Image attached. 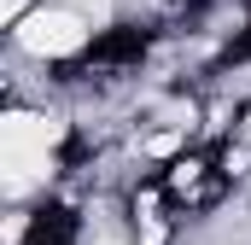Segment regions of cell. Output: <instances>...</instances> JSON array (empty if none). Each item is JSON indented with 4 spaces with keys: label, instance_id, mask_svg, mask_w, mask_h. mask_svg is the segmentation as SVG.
I'll return each mask as SVG.
<instances>
[{
    "label": "cell",
    "instance_id": "3",
    "mask_svg": "<svg viewBox=\"0 0 251 245\" xmlns=\"http://www.w3.org/2000/svg\"><path fill=\"white\" fill-rule=\"evenodd\" d=\"M146 152H152V158H164V152H176V134H152V140H146Z\"/></svg>",
    "mask_w": 251,
    "mask_h": 245
},
{
    "label": "cell",
    "instance_id": "2",
    "mask_svg": "<svg viewBox=\"0 0 251 245\" xmlns=\"http://www.w3.org/2000/svg\"><path fill=\"white\" fill-rule=\"evenodd\" d=\"M18 41H24L35 59H70V53H82V41H88V18H82V12H64V6H41V12H29V18L18 24Z\"/></svg>",
    "mask_w": 251,
    "mask_h": 245
},
{
    "label": "cell",
    "instance_id": "7",
    "mask_svg": "<svg viewBox=\"0 0 251 245\" xmlns=\"http://www.w3.org/2000/svg\"><path fill=\"white\" fill-rule=\"evenodd\" d=\"M246 140H251V122H246Z\"/></svg>",
    "mask_w": 251,
    "mask_h": 245
},
{
    "label": "cell",
    "instance_id": "5",
    "mask_svg": "<svg viewBox=\"0 0 251 245\" xmlns=\"http://www.w3.org/2000/svg\"><path fill=\"white\" fill-rule=\"evenodd\" d=\"M29 12H24V0H6V24H24Z\"/></svg>",
    "mask_w": 251,
    "mask_h": 245
},
{
    "label": "cell",
    "instance_id": "4",
    "mask_svg": "<svg viewBox=\"0 0 251 245\" xmlns=\"http://www.w3.org/2000/svg\"><path fill=\"white\" fill-rule=\"evenodd\" d=\"M18 240H24V216H12V222H6V240H0V245H18Z\"/></svg>",
    "mask_w": 251,
    "mask_h": 245
},
{
    "label": "cell",
    "instance_id": "6",
    "mask_svg": "<svg viewBox=\"0 0 251 245\" xmlns=\"http://www.w3.org/2000/svg\"><path fill=\"white\" fill-rule=\"evenodd\" d=\"M88 245H123V240H111V234H100V240H88Z\"/></svg>",
    "mask_w": 251,
    "mask_h": 245
},
{
    "label": "cell",
    "instance_id": "1",
    "mask_svg": "<svg viewBox=\"0 0 251 245\" xmlns=\"http://www.w3.org/2000/svg\"><path fill=\"white\" fill-rule=\"evenodd\" d=\"M64 140L59 117H41V111H12L0 128V152H6V193H24L29 181L47 175V152Z\"/></svg>",
    "mask_w": 251,
    "mask_h": 245
}]
</instances>
